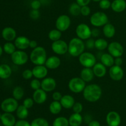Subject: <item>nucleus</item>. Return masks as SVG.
I'll use <instances>...</instances> for the list:
<instances>
[{
    "label": "nucleus",
    "instance_id": "45",
    "mask_svg": "<svg viewBox=\"0 0 126 126\" xmlns=\"http://www.w3.org/2000/svg\"><path fill=\"white\" fill-rule=\"evenodd\" d=\"M86 47L88 49H92L95 47V40L92 38H90L86 40L85 43Z\"/></svg>",
    "mask_w": 126,
    "mask_h": 126
},
{
    "label": "nucleus",
    "instance_id": "52",
    "mask_svg": "<svg viewBox=\"0 0 126 126\" xmlns=\"http://www.w3.org/2000/svg\"><path fill=\"white\" fill-rule=\"evenodd\" d=\"M123 63V60L121 57H116L114 59V65H118V66H121Z\"/></svg>",
    "mask_w": 126,
    "mask_h": 126
},
{
    "label": "nucleus",
    "instance_id": "42",
    "mask_svg": "<svg viewBox=\"0 0 126 126\" xmlns=\"http://www.w3.org/2000/svg\"><path fill=\"white\" fill-rule=\"evenodd\" d=\"M34 103V100H33V98H29V97H28V98H26L25 99L23 100V105L26 107V108H27L28 109H30V108L33 107Z\"/></svg>",
    "mask_w": 126,
    "mask_h": 126
},
{
    "label": "nucleus",
    "instance_id": "43",
    "mask_svg": "<svg viewBox=\"0 0 126 126\" xmlns=\"http://www.w3.org/2000/svg\"><path fill=\"white\" fill-rule=\"evenodd\" d=\"M22 77L23 79L26 80L31 79L33 77V74L32 70H29V69H27V70H24L22 73Z\"/></svg>",
    "mask_w": 126,
    "mask_h": 126
},
{
    "label": "nucleus",
    "instance_id": "32",
    "mask_svg": "<svg viewBox=\"0 0 126 126\" xmlns=\"http://www.w3.org/2000/svg\"><path fill=\"white\" fill-rule=\"evenodd\" d=\"M108 44V41L103 38H98L95 40V48L100 51L107 49Z\"/></svg>",
    "mask_w": 126,
    "mask_h": 126
},
{
    "label": "nucleus",
    "instance_id": "29",
    "mask_svg": "<svg viewBox=\"0 0 126 126\" xmlns=\"http://www.w3.org/2000/svg\"><path fill=\"white\" fill-rule=\"evenodd\" d=\"M12 75V69L7 64L0 65V78L6 79L9 78Z\"/></svg>",
    "mask_w": 126,
    "mask_h": 126
},
{
    "label": "nucleus",
    "instance_id": "4",
    "mask_svg": "<svg viewBox=\"0 0 126 126\" xmlns=\"http://www.w3.org/2000/svg\"><path fill=\"white\" fill-rule=\"evenodd\" d=\"M90 23L94 27H103L108 23V17L105 12L98 11L91 16L90 18Z\"/></svg>",
    "mask_w": 126,
    "mask_h": 126
},
{
    "label": "nucleus",
    "instance_id": "27",
    "mask_svg": "<svg viewBox=\"0 0 126 126\" xmlns=\"http://www.w3.org/2000/svg\"><path fill=\"white\" fill-rule=\"evenodd\" d=\"M82 117L80 113H74L70 116L68 119L70 126H80L82 124Z\"/></svg>",
    "mask_w": 126,
    "mask_h": 126
},
{
    "label": "nucleus",
    "instance_id": "59",
    "mask_svg": "<svg viewBox=\"0 0 126 126\" xmlns=\"http://www.w3.org/2000/svg\"><path fill=\"white\" fill-rule=\"evenodd\" d=\"M32 1H33V0H32Z\"/></svg>",
    "mask_w": 126,
    "mask_h": 126
},
{
    "label": "nucleus",
    "instance_id": "8",
    "mask_svg": "<svg viewBox=\"0 0 126 126\" xmlns=\"http://www.w3.org/2000/svg\"><path fill=\"white\" fill-rule=\"evenodd\" d=\"M28 55L27 53L22 50H16L11 55V60L14 64L18 66L25 65L28 61Z\"/></svg>",
    "mask_w": 126,
    "mask_h": 126
},
{
    "label": "nucleus",
    "instance_id": "20",
    "mask_svg": "<svg viewBox=\"0 0 126 126\" xmlns=\"http://www.w3.org/2000/svg\"><path fill=\"white\" fill-rule=\"evenodd\" d=\"M2 37L4 40L7 41V42H11L12 41L15 40L17 36L16 31L14 28L12 27H5L2 31Z\"/></svg>",
    "mask_w": 126,
    "mask_h": 126
},
{
    "label": "nucleus",
    "instance_id": "21",
    "mask_svg": "<svg viewBox=\"0 0 126 126\" xmlns=\"http://www.w3.org/2000/svg\"><path fill=\"white\" fill-rule=\"evenodd\" d=\"M1 121L4 126H14L16 123V118L11 113H3L1 116Z\"/></svg>",
    "mask_w": 126,
    "mask_h": 126
},
{
    "label": "nucleus",
    "instance_id": "6",
    "mask_svg": "<svg viewBox=\"0 0 126 126\" xmlns=\"http://www.w3.org/2000/svg\"><path fill=\"white\" fill-rule=\"evenodd\" d=\"M68 88L72 92L75 94H79L83 92L86 87V82L81 78H73L68 82Z\"/></svg>",
    "mask_w": 126,
    "mask_h": 126
},
{
    "label": "nucleus",
    "instance_id": "1",
    "mask_svg": "<svg viewBox=\"0 0 126 126\" xmlns=\"http://www.w3.org/2000/svg\"><path fill=\"white\" fill-rule=\"evenodd\" d=\"M82 92L86 100L89 102H96L102 97V89L99 85L91 84L86 86Z\"/></svg>",
    "mask_w": 126,
    "mask_h": 126
},
{
    "label": "nucleus",
    "instance_id": "5",
    "mask_svg": "<svg viewBox=\"0 0 126 126\" xmlns=\"http://www.w3.org/2000/svg\"><path fill=\"white\" fill-rule=\"evenodd\" d=\"M78 57L80 64L83 67L92 68L97 63L96 57L89 52H84Z\"/></svg>",
    "mask_w": 126,
    "mask_h": 126
},
{
    "label": "nucleus",
    "instance_id": "35",
    "mask_svg": "<svg viewBox=\"0 0 126 126\" xmlns=\"http://www.w3.org/2000/svg\"><path fill=\"white\" fill-rule=\"evenodd\" d=\"M81 6L77 2H73L69 7V12L73 16H78L81 14Z\"/></svg>",
    "mask_w": 126,
    "mask_h": 126
},
{
    "label": "nucleus",
    "instance_id": "18",
    "mask_svg": "<svg viewBox=\"0 0 126 126\" xmlns=\"http://www.w3.org/2000/svg\"><path fill=\"white\" fill-rule=\"evenodd\" d=\"M32 98H33L36 103L41 105L45 103L47 98V92L46 91H44V90L41 88L34 91V92L33 94Z\"/></svg>",
    "mask_w": 126,
    "mask_h": 126
},
{
    "label": "nucleus",
    "instance_id": "22",
    "mask_svg": "<svg viewBox=\"0 0 126 126\" xmlns=\"http://www.w3.org/2000/svg\"><path fill=\"white\" fill-rule=\"evenodd\" d=\"M60 103L63 108L71 109L75 103V100L71 95H64L60 100Z\"/></svg>",
    "mask_w": 126,
    "mask_h": 126
},
{
    "label": "nucleus",
    "instance_id": "23",
    "mask_svg": "<svg viewBox=\"0 0 126 126\" xmlns=\"http://www.w3.org/2000/svg\"><path fill=\"white\" fill-rule=\"evenodd\" d=\"M95 75L92 68H84L80 73V78L86 82H89L93 80Z\"/></svg>",
    "mask_w": 126,
    "mask_h": 126
},
{
    "label": "nucleus",
    "instance_id": "54",
    "mask_svg": "<svg viewBox=\"0 0 126 126\" xmlns=\"http://www.w3.org/2000/svg\"><path fill=\"white\" fill-rule=\"evenodd\" d=\"M89 126H100V124L98 121L95 120L91 121L89 123Z\"/></svg>",
    "mask_w": 126,
    "mask_h": 126
},
{
    "label": "nucleus",
    "instance_id": "17",
    "mask_svg": "<svg viewBox=\"0 0 126 126\" xmlns=\"http://www.w3.org/2000/svg\"><path fill=\"white\" fill-rule=\"evenodd\" d=\"M30 40L27 37L24 36H20L16 38L14 40V44L16 48L18 50H24L30 47Z\"/></svg>",
    "mask_w": 126,
    "mask_h": 126
},
{
    "label": "nucleus",
    "instance_id": "9",
    "mask_svg": "<svg viewBox=\"0 0 126 126\" xmlns=\"http://www.w3.org/2000/svg\"><path fill=\"white\" fill-rule=\"evenodd\" d=\"M18 102L14 97L6 98L1 104V110L5 113H13L17 110L18 107Z\"/></svg>",
    "mask_w": 126,
    "mask_h": 126
},
{
    "label": "nucleus",
    "instance_id": "47",
    "mask_svg": "<svg viewBox=\"0 0 126 126\" xmlns=\"http://www.w3.org/2000/svg\"><path fill=\"white\" fill-rule=\"evenodd\" d=\"M41 2L39 0H33L31 2V7L32 9L39 10V9L41 6Z\"/></svg>",
    "mask_w": 126,
    "mask_h": 126
},
{
    "label": "nucleus",
    "instance_id": "19",
    "mask_svg": "<svg viewBox=\"0 0 126 126\" xmlns=\"http://www.w3.org/2000/svg\"><path fill=\"white\" fill-rule=\"evenodd\" d=\"M60 64L61 60L60 58L55 55H52L47 59L44 65L49 70H55L60 66Z\"/></svg>",
    "mask_w": 126,
    "mask_h": 126
},
{
    "label": "nucleus",
    "instance_id": "37",
    "mask_svg": "<svg viewBox=\"0 0 126 126\" xmlns=\"http://www.w3.org/2000/svg\"><path fill=\"white\" fill-rule=\"evenodd\" d=\"M3 50L6 54L12 55L16 50V47L14 43H12L11 42H7L4 44Z\"/></svg>",
    "mask_w": 126,
    "mask_h": 126
},
{
    "label": "nucleus",
    "instance_id": "3",
    "mask_svg": "<svg viewBox=\"0 0 126 126\" xmlns=\"http://www.w3.org/2000/svg\"><path fill=\"white\" fill-rule=\"evenodd\" d=\"M47 59L46 50L42 46H38L33 49L30 55V61L35 65H44Z\"/></svg>",
    "mask_w": 126,
    "mask_h": 126
},
{
    "label": "nucleus",
    "instance_id": "14",
    "mask_svg": "<svg viewBox=\"0 0 126 126\" xmlns=\"http://www.w3.org/2000/svg\"><path fill=\"white\" fill-rule=\"evenodd\" d=\"M106 121L107 124L110 126H119L121 122V118L118 112L112 111L107 114Z\"/></svg>",
    "mask_w": 126,
    "mask_h": 126
},
{
    "label": "nucleus",
    "instance_id": "38",
    "mask_svg": "<svg viewBox=\"0 0 126 126\" xmlns=\"http://www.w3.org/2000/svg\"><path fill=\"white\" fill-rule=\"evenodd\" d=\"M31 126H49V124L47 121L44 118H38L32 121Z\"/></svg>",
    "mask_w": 126,
    "mask_h": 126
},
{
    "label": "nucleus",
    "instance_id": "49",
    "mask_svg": "<svg viewBox=\"0 0 126 126\" xmlns=\"http://www.w3.org/2000/svg\"><path fill=\"white\" fill-rule=\"evenodd\" d=\"M62 96V94L60 92H54L52 94V99L55 101H60Z\"/></svg>",
    "mask_w": 126,
    "mask_h": 126
},
{
    "label": "nucleus",
    "instance_id": "36",
    "mask_svg": "<svg viewBox=\"0 0 126 126\" xmlns=\"http://www.w3.org/2000/svg\"><path fill=\"white\" fill-rule=\"evenodd\" d=\"M68 119L65 117L60 116L57 118L53 122L52 126H69Z\"/></svg>",
    "mask_w": 126,
    "mask_h": 126
},
{
    "label": "nucleus",
    "instance_id": "31",
    "mask_svg": "<svg viewBox=\"0 0 126 126\" xmlns=\"http://www.w3.org/2000/svg\"><path fill=\"white\" fill-rule=\"evenodd\" d=\"M62 106L60 101L54 100L50 103L49 105V111L53 114H58L60 113L62 109Z\"/></svg>",
    "mask_w": 126,
    "mask_h": 126
},
{
    "label": "nucleus",
    "instance_id": "28",
    "mask_svg": "<svg viewBox=\"0 0 126 126\" xmlns=\"http://www.w3.org/2000/svg\"><path fill=\"white\" fill-rule=\"evenodd\" d=\"M103 33L105 36L107 38H111L115 35L116 29L114 25L107 23L103 27Z\"/></svg>",
    "mask_w": 126,
    "mask_h": 126
},
{
    "label": "nucleus",
    "instance_id": "41",
    "mask_svg": "<svg viewBox=\"0 0 126 126\" xmlns=\"http://www.w3.org/2000/svg\"><path fill=\"white\" fill-rule=\"evenodd\" d=\"M72 109L74 113H81L82 111V110H83V105L80 102H75Z\"/></svg>",
    "mask_w": 126,
    "mask_h": 126
},
{
    "label": "nucleus",
    "instance_id": "15",
    "mask_svg": "<svg viewBox=\"0 0 126 126\" xmlns=\"http://www.w3.org/2000/svg\"><path fill=\"white\" fill-rule=\"evenodd\" d=\"M56 81L53 78L46 77L45 78L43 79L42 80L41 88L46 92H49L54 91L55 89L56 88Z\"/></svg>",
    "mask_w": 126,
    "mask_h": 126
},
{
    "label": "nucleus",
    "instance_id": "51",
    "mask_svg": "<svg viewBox=\"0 0 126 126\" xmlns=\"http://www.w3.org/2000/svg\"><path fill=\"white\" fill-rule=\"evenodd\" d=\"M91 0H76V2L81 6H88Z\"/></svg>",
    "mask_w": 126,
    "mask_h": 126
},
{
    "label": "nucleus",
    "instance_id": "34",
    "mask_svg": "<svg viewBox=\"0 0 126 126\" xmlns=\"http://www.w3.org/2000/svg\"><path fill=\"white\" fill-rule=\"evenodd\" d=\"M62 32L56 29H53L50 30L48 33V38L52 41L54 42L61 39Z\"/></svg>",
    "mask_w": 126,
    "mask_h": 126
},
{
    "label": "nucleus",
    "instance_id": "48",
    "mask_svg": "<svg viewBox=\"0 0 126 126\" xmlns=\"http://www.w3.org/2000/svg\"><path fill=\"white\" fill-rule=\"evenodd\" d=\"M14 126H31V124L25 119H20L16 122Z\"/></svg>",
    "mask_w": 126,
    "mask_h": 126
},
{
    "label": "nucleus",
    "instance_id": "12",
    "mask_svg": "<svg viewBox=\"0 0 126 126\" xmlns=\"http://www.w3.org/2000/svg\"><path fill=\"white\" fill-rule=\"evenodd\" d=\"M107 49H108V53L114 58L121 57L124 54V47L119 42H111L108 44Z\"/></svg>",
    "mask_w": 126,
    "mask_h": 126
},
{
    "label": "nucleus",
    "instance_id": "40",
    "mask_svg": "<svg viewBox=\"0 0 126 126\" xmlns=\"http://www.w3.org/2000/svg\"><path fill=\"white\" fill-rule=\"evenodd\" d=\"M111 2L109 0H102L99 2V6L102 9L106 10L110 8Z\"/></svg>",
    "mask_w": 126,
    "mask_h": 126
},
{
    "label": "nucleus",
    "instance_id": "39",
    "mask_svg": "<svg viewBox=\"0 0 126 126\" xmlns=\"http://www.w3.org/2000/svg\"><path fill=\"white\" fill-rule=\"evenodd\" d=\"M30 87L34 91L38 90L39 89H41V82L39 81V79L37 78H34L32 80L30 84Z\"/></svg>",
    "mask_w": 126,
    "mask_h": 126
},
{
    "label": "nucleus",
    "instance_id": "56",
    "mask_svg": "<svg viewBox=\"0 0 126 126\" xmlns=\"http://www.w3.org/2000/svg\"><path fill=\"white\" fill-rule=\"evenodd\" d=\"M93 1H94V2H100V1H102V0H92Z\"/></svg>",
    "mask_w": 126,
    "mask_h": 126
},
{
    "label": "nucleus",
    "instance_id": "11",
    "mask_svg": "<svg viewBox=\"0 0 126 126\" xmlns=\"http://www.w3.org/2000/svg\"><path fill=\"white\" fill-rule=\"evenodd\" d=\"M71 19L67 15H61L59 16L55 21V27L60 32H65L71 25Z\"/></svg>",
    "mask_w": 126,
    "mask_h": 126
},
{
    "label": "nucleus",
    "instance_id": "50",
    "mask_svg": "<svg viewBox=\"0 0 126 126\" xmlns=\"http://www.w3.org/2000/svg\"><path fill=\"white\" fill-rule=\"evenodd\" d=\"M100 34V30L99 28H98V27H95L92 30V37L97 38L99 36Z\"/></svg>",
    "mask_w": 126,
    "mask_h": 126
},
{
    "label": "nucleus",
    "instance_id": "30",
    "mask_svg": "<svg viewBox=\"0 0 126 126\" xmlns=\"http://www.w3.org/2000/svg\"><path fill=\"white\" fill-rule=\"evenodd\" d=\"M16 114L18 119H25L28 118L29 112L28 109L26 108L23 105H19L16 110Z\"/></svg>",
    "mask_w": 126,
    "mask_h": 126
},
{
    "label": "nucleus",
    "instance_id": "53",
    "mask_svg": "<svg viewBox=\"0 0 126 126\" xmlns=\"http://www.w3.org/2000/svg\"><path fill=\"white\" fill-rule=\"evenodd\" d=\"M38 46V43H37L36 41L35 40H32L30 42V47L32 49H35L36 47H37Z\"/></svg>",
    "mask_w": 126,
    "mask_h": 126
},
{
    "label": "nucleus",
    "instance_id": "33",
    "mask_svg": "<svg viewBox=\"0 0 126 126\" xmlns=\"http://www.w3.org/2000/svg\"><path fill=\"white\" fill-rule=\"evenodd\" d=\"M25 94V91L21 86H16L12 91V96L17 100L22 99Z\"/></svg>",
    "mask_w": 126,
    "mask_h": 126
},
{
    "label": "nucleus",
    "instance_id": "13",
    "mask_svg": "<svg viewBox=\"0 0 126 126\" xmlns=\"http://www.w3.org/2000/svg\"><path fill=\"white\" fill-rule=\"evenodd\" d=\"M109 75L111 79H113V81H121L124 77V70H123L121 66L114 65L111 67L110 68Z\"/></svg>",
    "mask_w": 126,
    "mask_h": 126
},
{
    "label": "nucleus",
    "instance_id": "10",
    "mask_svg": "<svg viewBox=\"0 0 126 126\" xmlns=\"http://www.w3.org/2000/svg\"><path fill=\"white\" fill-rule=\"evenodd\" d=\"M51 49L57 55H62L68 51V44L65 41L59 39L53 42L51 45Z\"/></svg>",
    "mask_w": 126,
    "mask_h": 126
},
{
    "label": "nucleus",
    "instance_id": "57",
    "mask_svg": "<svg viewBox=\"0 0 126 126\" xmlns=\"http://www.w3.org/2000/svg\"><path fill=\"white\" fill-rule=\"evenodd\" d=\"M1 116H2V114H1V113H0V120H1Z\"/></svg>",
    "mask_w": 126,
    "mask_h": 126
},
{
    "label": "nucleus",
    "instance_id": "25",
    "mask_svg": "<svg viewBox=\"0 0 126 126\" xmlns=\"http://www.w3.org/2000/svg\"><path fill=\"white\" fill-rule=\"evenodd\" d=\"M111 8L115 12H123L126 9V1L125 0H114L111 2Z\"/></svg>",
    "mask_w": 126,
    "mask_h": 126
},
{
    "label": "nucleus",
    "instance_id": "26",
    "mask_svg": "<svg viewBox=\"0 0 126 126\" xmlns=\"http://www.w3.org/2000/svg\"><path fill=\"white\" fill-rule=\"evenodd\" d=\"M100 62L106 67L110 68L114 65V57L109 53H105L101 55Z\"/></svg>",
    "mask_w": 126,
    "mask_h": 126
},
{
    "label": "nucleus",
    "instance_id": "7",
    "mask_svg": "<svg viewBox=\"0 0 126 126\" xmlns=\"http://www.w3.org/2000/svg\"><path fill=\"white\" fill-rule=\"evenodd\" d=\"M76 34L82 40H87L92 37V30L86 23H80L76 28Z\"/></svg>",
    "mask_w": 126,
    "mask_h": 126
},
{
    "label": "nucleus",
    "instance_id": "55",
    "mask_svg": "<svg viewBox=\"0 0 126 126\" xmlns=\"http://www.w3.org/2000/svg\"><path fill=\"white\" fill-rule=\"evenodd\" d=\"M2 52H3V48H2V47L0 46V56L2 55Z\"/></svg>",
    "mask_w": 126,
    "mask_h": 126
},
{
    "label": "nucleus",
    "instance_id": "2",
    "mask_svg": "<svg viewBox=\"0 0 126 126\" xmlns=\"http://www.w3.org/2000/svg\"><path fill=\"white\" fill-rule=\"evenodd\" d=\"M86 46L83 40L79 38H72L68 43V51L70 55L78 57L84 52Z\"/></svg>",
    "mask_w": 126,
    "mask_h": 126
},
{
    "label": "nucleus",
    "instance_id": "46",
    "mask_svg": "<svg viewBox=\"0 0 126 126\" xmlns=\"http://www.w3.org/2000/svg\"><path fill=\"white\" fill-rule=\"evenodd\" d=\"M30 17L33 20H37L40 17V12L39 10L32 9L30 12Z\"/></svg>",
    "mask_w": 126,
    "mask_h": 126
},
{
    "label": "nucleus",
    "instance_id": "16",
    "mask_svg": "<svg viewBox=\"0 0 126 126\" xmlns=\"http://www.w3.org/2000/svg\"><path fill=\"white\" fill-rule=\"evenodd\" d=\"M48 70L49 69L44 65H35V66L32 69L33 76L38 79H43L47 75Z\"/></svg>",
    "mask_w": 126,
    "mask_h": 126
},
{
    "label": "nucleus",
    "instance_id": "24",
    "mask_svg": "<svg viewBox=\"0 0 126 126\" xmlns=\"http://www.w3.org/2000/svg\"><path fill=\"white\" fill-rule=\"evenodd\" d=\"M94 73L98 78H103L106 75L107 72V67L101 62L96 63L95 65L92 67Z\"/></svg>",
    "mask_w": 126,
    "mask_h": 126
},
{
    "label": "nucleus",
    "instance_id": "44",
    "mask_svg": "<svg viewBox=\"0 0 126 126\" xmlns=\"http://www.w3.org/2000/svg\"><path fill=\"white\" fill-rule=\"evenodd\" d=\"M91 8L89 7L88 6H81V14L82 16H88L91 14Z\"/></svg>",
    "mask_w": 126,
    "mask_h": 126
},
{
    "label": "nucleus",
    "instance_id": "58",
    "mask_svg": "<svg viewBox=\"0 0 126 126\" xmlns=\"http://www.w3.org/2000/svg\"><path fill=\"white\" fill-rule=\"evenodd\" d=\"M105 126H109V125H108V124H107V125H106Z\"/></svg>",
    "mask_w": 126,
    "mask_h": 126
}]
</instances>
